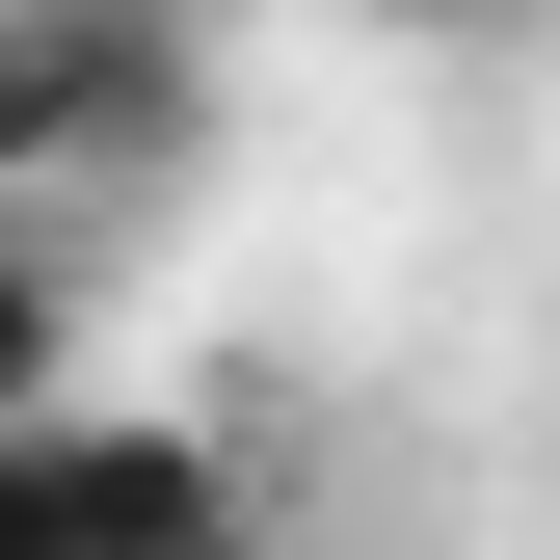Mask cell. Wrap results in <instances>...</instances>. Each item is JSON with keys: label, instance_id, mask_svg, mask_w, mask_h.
Returning <instances> with one entry per match:
<instances>
[{"label": "cell", "instance_id": "2", "mask_svg": "<svg viewBox=\"0 0 560 560\" xmlns=\"http://www.w3.org/2000/svg\"><path fill=\"white\" fill-rule=\"evenodd\" d=\"M27 480H54V534L81 560H187V534H241L267 480L214 428H161V400H27Z\"/></svg>", "mask_w": 560, "mask_h": 560}, {"label": "cell", "instance_id": "1", "mask_svg": "<svg viewBox=\"0 0 560 560\" xmlns=\"http://www.w3.org/2000/svg\"><path fill=\"white\" fill-rule=\"evenodd\" d=\"M214 133V0H0V214L161 187Z\"/></svg>", "mask_w": 560, "mask_h": 560}, {"label": "cell", "instance_id": "4", "mask_svg": "<svg viewBox=\"0 0 560 560\" xmlns=\"http://www.w3.org/2000/svg\"><path fill=\"white\" fill-rule=\"evenodd\" d=\"M0 560H81V534H54V480H27V428H0Z\"/></svg>", "mask_w": 560, "mask_h": 560}, {"label": "cell", "instance_id": "5", "mask_svg": "<svg viewBox=\"0 0 560 560\" xmlns=\"http://www.w3.org/2000/svg\"><path fill=\"white\" fill-rule=\"evenodd\" d=\"M374 27H428V54H454V27H508V0H374Z\"/></svg>", "mask_w": 560, "mask_h": 560}, {"label": "cell", "instance_id": "6", "mask_svg": "<svg viewBox=\"0 0 560 560\" xmlns=\"http://www.w3.org/2000/svg\"><path fill=\"white\" fill-rule=\"evenodd\" d=\"M187 560H267V508H241V534H187Z\"/></svg>", "mask_w": 560, "mask_h": 560}, {"label": "cell", "instance_id": "3", "mask_svg": "<svg viewBox=\"0 0 560 560\" xmlns=\"http://www.w3.org/2000/svg\"><path fill=\"white\" fill-rule=\"evenodd\" d=\"M27 400H81V267L0 214V428H27Z\"/></svg>", "mask_w": 560, "mask_h": 560}]
</instances>
